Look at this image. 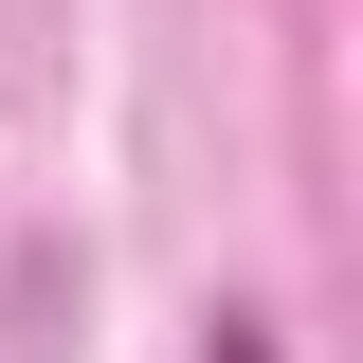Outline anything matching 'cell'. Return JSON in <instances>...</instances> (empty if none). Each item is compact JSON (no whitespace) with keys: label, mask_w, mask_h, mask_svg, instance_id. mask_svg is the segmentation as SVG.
Here are the masks:
<instances>
[{"label":"cell","mask_w":363,"mask_h":363,"mask_svg":"<svg viewBox=\"0 0 363 363\" xmlns=\"http://www.w3.org/2000/svg\"><path fill=\"white\" fill-rule=\"evenodd\" d=\"M200 363H272V327H255V309H218V345H200Z\"/></svg>","instance_id":"obj_1"}]
</instances>
